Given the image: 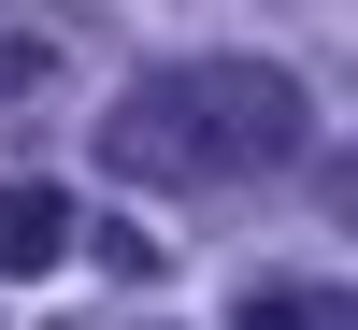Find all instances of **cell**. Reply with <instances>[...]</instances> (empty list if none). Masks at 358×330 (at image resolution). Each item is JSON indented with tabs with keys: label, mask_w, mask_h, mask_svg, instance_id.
I'll use <instances>...</instances> for the list:
<instances>
[{
	"label": "cell",
	"mask_w": 358,
	"mask_h": 330,
	"mask_svg": "<svg viewBox=\"0 0 358 330\" xmlns=\"http://www.w3.org/2000/svg\"><path fill=\"white\" fill-rule=\"evenodd\" d=\"M301 158V86L258 57H172L101 115V172L129 187H258Z\"/></svg>",
	"instance_id": "obj_1"
},
{
	"label": "cell",
	"mask_w": 358,
	"mask_h": 330,
	"mask_svg": "<svg viewBox=\"0 0 358 330\" xmlns=\"http://www.w3.org/2000/svg\"><path fill=\"white\" fill-rule=\"evenodd\" d=\"M72 259V201L57 187H0V273H57Z\"/></svg>",
	"instance_id": "obj_2"
},
{
	"label": "cell",
	"mask_w": 358,
	"mask_h": 330,
	"mask_svg": "<svg viewBox=\"0 0 358 330\" xmlns=\"http://www.w3.org/2000/svg\"><path fill=\"white\" fill-rule=\"evenodd\" d=\"M244 330H358V287H330V302H244Z\"/></svg>",
	"instance_id": "obj_3"
},
{
	"label": "cell",
	"mask_w": 358,
	"mask_h": 330,
	"mask_svg": "<svg viewBox=\"0 0 358 330\" xmlns=\"http://www.w3.org/2000/svg\"><path fill=\"white\" fill-rule=\"evenodd\" d=\"M330 216H344V230H358V158H330Z\"/></svg>",
	"instance_id": "obj_4"
}]
</instances>
